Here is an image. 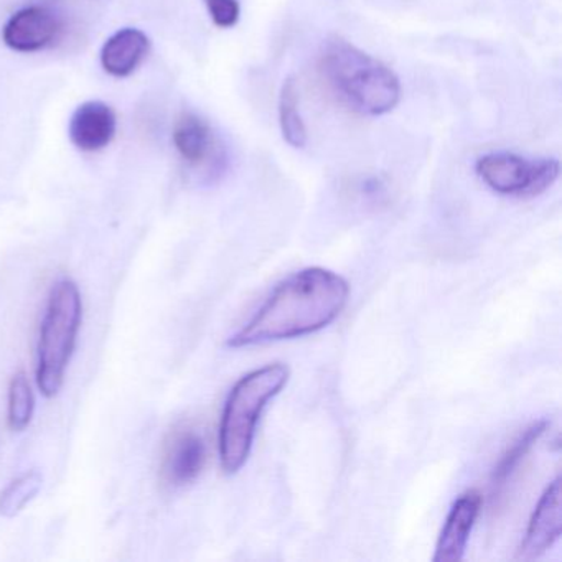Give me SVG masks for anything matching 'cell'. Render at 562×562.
I'll list each match as a JSON object with an SVG mask.
<instances>
[{
    "instance_id": "cell-1",
    "label": "cell",
    "mask_w": 562,
    "mask_h": 562,
    "mask_svg": "<svg viewBox=\"0 0 562 562\" xmlns=\"http://www.w3.org/2000/svg\"><path fill=\"white\" fill-rule=\"evenodd\" d=\"M350 285L324 268H307L289 276L232 335L228 347L245 348L305 337L328 327L344 312Z\"/></svg>"
},
{
    "instance_id": "cell-15",
    "label": "cell",
    "mask_w": 562,
    "mask_h": 562,
    "mask_svg": "<svg viewBox=\"0 0 562 562\" xmlns=\"http://www.w3.org/2000/svg\"><path fill=\"white\" fill-rule=\"evenodd\" d=\"M35 411V396L31 381L24 371L15 374L9 384L8 420L9 427L22 432L31 426Z\"/></svg>"
},
{
    "instance_id": "cell-9",
    "label": "cell",
    "mask_w": 562,
    "mask_h": 562,
    "mask_svg": "<svg viewBox=\"0 0 562 562\" xmlns=\"http://www.w3.org/2000/svg\"><path fill=\"white\" fill-rule=\"evenodd\" d=\"M482 495L475 490L463 493L453 503L440 531L434 562H456L465 554L470 535L479 518Z\"/></svg>"
},
{
    "instance_id": "cell-12",
    "label": "cell",
    "mask_w": 562,
    "mask_h": 562,
    "mask_svg": "<svg viewBox=\"0 0 562 562\" xmlns=\"http://www.w3.org/2000/svg\"><path fill=\"white\" fill-rule=\"evenodd\" d=\"M173 146L190 166L205 162L213 146L209 123L195 113L180 114L173 126Z\"/></svg>"
},
{
    "instance_id": "cell-2",
    "label": "cell",
    "mask_w": 562,
    "mask_h": 562,
    "mask_svg": "<svg viewBox=\"0 0 562 562\" xmlns=\"http://www.w3.org/2000/svg\"><path fill=\"white\" fill-rule=\"evenodd\" d=\"M321 71L328 87L355 113L384 116L400 104L403 88L397 75L344 38L325 42Z\"/></svg>"
},
{
    "instance_id": "cell-17",
    "label": "cell",
    "mask_w": 562,
    "mask_h": 562,
    "mask_svg": "<svg viewBox=\"0 0 562 562\" xmlns=\"http://www.w3.org/2000/svg\"><path fill=\"white\" fill-rule=\"evenodd\" d=\"M210 18L218 29H233L241 18L238 0H205Z\"/></svg>"
},
{
    "instance_id": "cell-10",
    "label": "cell",
    "mask_w": 562,
    "mask_h": 562,
    "mask_svg": "<svg viewBox=\"0 0 562 562\" xmlns=\"http://www.w3.org/2000/svg\"><path fill=\"white\" fill-rule=\"evenodd\" d=\"M117 117L103 101H87L75 110L70 120L71 144L83 153H98L110 146L116 136Z\"/></svg>"
},
{
    "instance_id": "cell-4",
    "label": "cell",
    "mask_w": 562,
    "mask_h": 562,
    "mask_svg": "<svg viewBox=\"0 0 562 562\" xmlns=\"http://www.w3.org/2000/svg\"><path fill=\"white\" fill-rule=\"evenodd\" d=\"M81 321L83 301L78 285L71 279L55 282L48 295L38 340L37 384L45 397L57 396L64 386Z\"/></svg>"
},
{
    "instance_id": "cell-6",
    "label": "cell",
    "mask_w": 562,
    "mask_h": 562,
    "mask_svg": "<svg viewBox=\"0 0 562 562\" xmlns=\"http://www.w3.org/2000/svg\"><path fill=\"white\" fill-rule=\"evenodd\" d=\"M64 22L47 5H27L11 15L2 29V41L12 50L34 54L50 47L61 34Z\"/></svg>"
},
{
    "instance_id": "cell-14",
    "label": "cell",
    "mask_w": 562,
    "mask_h": 562,
    "mask_svg": "<svg viewBox=\"0 0 562 562\" xmlns=\"http://www.w3.org/2000/svg\"><path fill=\"white\" fill-rule=\"evenodd\" d=\"M279 126L282 139L292 149H304L307 146V127L301 116V94L294 78L284 80L279 93Z\"/></svg>"
},
{
    "instance_id": "cell-11",
    "label": "cell",
    "mask_w": 562,
    "mask_h": 562,
    "mask_svg": "<svg viewBox=\"0 0 562 562\" xmlns=\"http://www.w3.org/2000/svg\"><path fill=\"white\" fill-rule=\"evenodd\" d=\"M150 41L139 29H121L101 48V67L108 75L126 78L143 64L149 54Z\"/></svg>"
},
{
    "instance_id": "cell-5",
    "label": "cell",
    "mask_w": 562,
    "mask_h": 562,
    "mask_svg": "<svg viewBox=\"0 0 562 562\" xmlns=\"http://www.w3.org/2000/svg\"><path fill=\"white\" fill-rule=\"evenodd\" d=\"M479 179L493 192L516 199H535L558 182V159H526L513 153H490L475 162Z\"/></svg>"
},
{
    "instance_id": "cell-8",
    "label": "cell",
    "mask_w": 562,
    "mask_h": 562,
    "mask_svg": "<svg viewBox=\"0 0 562 562\" xmlns=\"http://www.w3.org/2000/svg\"><path fill=\"white\" fill-rule=\"evenodd\" d=\"M206 462L203 437L190 427L170 434L162 459V480L173 488H182L199 479Z\"/></svg>"
},
{
    "instance_id": "cell-3",
    "label": "cell",
    "mask_w": 562,
    "mask_h": 562,
    "mask_svg": "<svg viewBox=\"0 0 562 562\" xmlns=\"http://www.w3.org/2000/svg\"><path fill=\"white\" fill-rule=\"evenodd\" d=\"M284 363H271L245 374L226 397L220 423V462L233 475L248 462L262 411L289 381Z\"/></svg>"
},
{
    "instance_id": "cell-16",
    "label": "cell",
    "mask_w": 562,
    "mask_h": 562,
    "mask_svg": "<svg viewBox=\"0 0 562 562\" xmlns=\"http://www.w3.org/2000/svg\"><path fill=\"white\" fill-rule=\"evenodd\" d=\"M41 488L42 475L37 470L22 473L0 492V515L14 518L38 495Z\"/></svg>"
},
{
    "instance_id": "cell-7",
    "label": "cell",
    "mask_w": 562,
    "mask_h": 562,
    "mask_svg": "<svg viewBox=\"0 0 562 562\" xmlns=\"http://www.w3.org/2000/svg\"><path fill=\"white\" fill-rule=\"evenodd\" d=\"M561 476H555L542 493L528 522L525 538L518 549V559L531 561L544 554L562 532Z\"/></svg>"
},
{
    "instance_id": "cell-13",
    "label": "cell",
    "mask_w": 562,
    "mask_h": 562,
    "mask_svg": "<svg viewBox=\"0 0 562 562\" xmlns=\"http://www.w3.org/2000/svg\"><path fill=\"white\" fill-rule=\"evenodd\" d=\"M548 429V420H536L531 426L526 427L518 437H516L515 442L506 449V452L503 453L502 459L496 463L495 470H493L492 475V495L493 498H498L503 492H505L506 486H508L509 480L515 476V473L518 472L519 465H521L522 460L526 459L529 452H531L535 443L541 439L542 434Z\"/></svg>"
}]
</instances>
